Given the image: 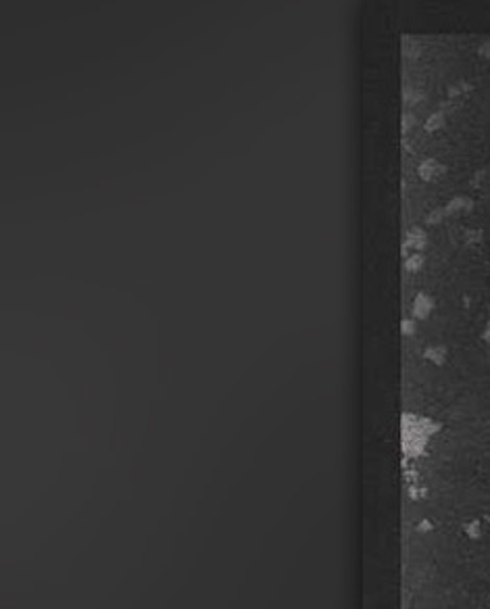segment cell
Masks as SVG:
<instances>
[{"instance_id":"6da1fadb","label":"cell","mask_w":490,"mask_h":609,"mask_svg":"<svg viewBox=\"0 0 490 609\" xmlns=\"http://www.w3.org/2000/svg\"><path fill=\"white\" fill-rule=\"evenodd\" d=\"M438 432V424L428 420V418H419V416H405L403 418V451L407 453L409 457H417L426 451V442L430 440V436H434Z\"/></svg>"},{"instance_id":"7a4b0ae2","label":"cell","mask_w":490,"mask_h":609,"mask_svg":"<svg viewBox=\"0 0 490 609\" xmlns=\"http://www.w3.org/2000/svg\"><path fill=\"white\" fill-rule=\"evenodd\" d=\"M442 174H447V165H442L438 159H426L417 167V175L423 182H436Z\"/></svg>"},{"instance_id":"3957f363","label":"cell","mask_w":490,"mask_h":609,"mask_svg":"<svg viewBox=\"0 0 490 609\" xmlns=\"http://www.w3.org/2000/svg\"><path fill=\"white\" fill-rule=\"evenodd\" d=\"M413 320H426L430 317V313L434 311V299L426 292H417L415 299H413Z\"/></svg>"},{"instance_id":"277c9868","label":"cell","mask_w":490,"mask_h":609,"mask_svg":"<svg viewBox=\"0 0 490 609\" xmlns=\"http://www.w3.org/2000/svg\"><path fill=\"white\" fill-rule=\"evenodd\" d=\"M428 245V234L423 228H411L405 238V251L411 253H421Z\"/></svg>"},{"instance_id":"5b68a950","label":"cell","mask_w":490,"mask_h":609,"mask_svg":"<svg viewBox=\"0 0 490 609\" xmlns=\"http://www.w3.org/2000/svg\"><path fill=\"white\" fill-rule=\"evenodd\" d=\"M472 209H474V200L468 198V196H455V198H451V200L444 205V213H447V217L457 215V213H468V211H472Z\"/></svg>"},{"instance_id":"8992f818","label":"cell","mask_w":490,"mask_h":609,"mask_svg":"<svg viewBox=\"0 0 490 609\" xmlns=\"http://www.w3.org/2000/svg\"><path fill=\"white\" fill-rule=\"evenodd\" d=\"M423 359L432 361L434 365H442L444 359H447V347H442V345H432V347H428L426 350H423Z\"/></svg>"},{"instance_id":"52a82bcc","label":"cell","mask_w":490,"mask_h":609,"mask_svg":"<svg viewBox=\"0 0 490 609\" xmlns=\"http://www.w3.org/2000/svg\"><path fill=\"white\" fill-rule=\"evenodd\" d=\"M444 121H447L444 113H442V111H434V113L426 119L423 128H426V132H438L440 128H444Z\"/></svg>"},{"instance_id":"ba28073f","label":"cell","mask_w":490,"mask_h":609,"mask_svg":"<svg viewBox=\"0 0 490 609\" xmlns=\"http://www.w3.org/2000/svg\"><path fill=\"white\" fill-rule=\"evenodd\" d=\"M423 255L421 253H411V255H407V259H405V269H407L409 273H415V271H419L421 267H423Z\"/></svg>"},{"instance_id":"9c48e42d","label":"cell","mask_w":490,"mask_h":609,"mask_svg":"<svg viewBox=\"0 0 490 609\" xmlns=\"http://www.w3.org/2000/svg\"><path fill=\"white\" fill-rule=\"evenodd\" d=\"M444 217H447L444 207H440V209H434V211H430V213L426 215V224H428V226H436V224H440Z\"/></svg>"},{"instance_id":"30bf717a","label":"cell","mask_w":490,"mask_h":609,"mask_svg":"<svg viewBox=\"0 0 490 609\" xmlns=\"http://www.w3.org/2000/svg\"><path fill=\"white\" fill-rule=\"evenodd\" d=\"M463 532H465L470 538H480V534H482V524L478 522V520L465 524V526H463Z\"/></svg>"},{"instance_id":"8fae6325","label":"cell","mask_w":490,"mask_h":609,"mask_svg":"<svg viewBox=\"0 0 490 609\" xmlns=\"http://www.w3.org/2000/svg\"><path fill=\"white\" fill-rule=\"evenodd\" d=\"M415 320L413 317H405L403 322H401V334L403 336H413L415 334Z\"/></svg>"},{"instance_id":"7c38bea8","label":"cell","mask_w":490,"mask_h":609,"mask_svg":"<svg viewBox=\"0 0 490 609\" xmlns=\"http://www.w3.org/2000/svg\"><path fill=\"white\" fill-rule=\"evenodd\" d=\"M421 98H423V94H421L419 90H413V92H407V94H405V102H407V104H417Z\"/></svg>"},{"instance_id":"4fadbf2b","label":"cell","mask_w":490,"mask_h":609,"mask_svg":"<svg viewBox=\"0 0 490 609\" xmlns=\"http://www.w3.org/2000/svg\"><path fill=\"white\" fill-rule=\"evenodd\" d=\"M468 90H470V84H465V82H459L457 86L449 88V96H459V94H463V92H468Z\"/></svg>"},{"instance_id":"5bb4252c","label":"cell","mask_w":490,"mask_h":609,"mask_svg":"<svg viewBox=\"0 0 490 609\" xmlns=\"http://www.w3.org/2000/svg\"><path fill=\"white\" fill-rule=\"evenodd\" d=\"M465 240H468V245H474L476 240H482V232L480 230H470L465 234Z\"/></svg>"},{"instance_id":"9a60e30c","label":"cell","mask_w":490,"mask_h":609,"mask_svg":"<svg viewBox=\"0 0 490 609\" xmlns=\"http://www.w3.org/2000/svg\"><path fill=\"white\" fill-rule=\"evenodd\" d=\"M478 55H480L482 59L490 61V40H486V42H482V44H480V48H478Z\"/></svg>"},{"instance_id":"2e32d148","label":"cell","mask_w":490,"mask_h":609,"mask_svg":"<svg viewBox=\"0 0 490 609\" xmlns=\"http://www.w3.org/2000/svg\"><path fill=\"white\" fill-rule=\"evenodd\" d=\"M482 338H484V341H490V322H489V324H486V330H484Z\"/></svg>"}]
</instances>
